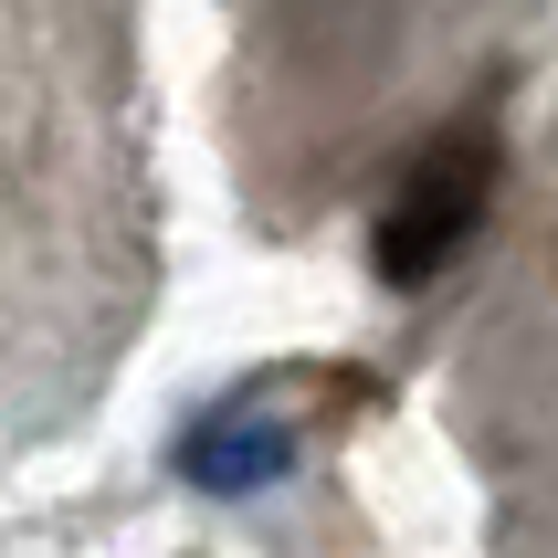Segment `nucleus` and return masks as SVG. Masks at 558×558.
Listing matches in <instances>:
<instances>
[{"label": "nucleus", "instance_id": "obj_1", "mask_svg": "<svg viewBox=\"0 0 558 558\" xmlns=\"http://www.w3.org/2000/svg\"><path fill=\"white\" fill-rule=\"evenodd\" d=\"M485 201H496V137L464 126V137H442V148L401 180V201H390V221H379V264H390L401 284H422L433 264H453V253L474 243Z\"/></svg>", "mask_w": 558, "mask_h": 558}, {"label": "nucleus", "instance_id": "obj_2", "mask_svg": "<svg viewBox=\"0 0 558 558\" xmlns=\"http://www.w3.org/2000/svg\"><path fill=\"white\" fill-rule=\"evenodd\" d=\"M180 464L201 474V485H221V496H232V485H264V474L284 464V433H275V422H253V411H211V422L190 433Z\"/></svg>", "mask_w": 558, "mask_h": 558}]
</instances>
